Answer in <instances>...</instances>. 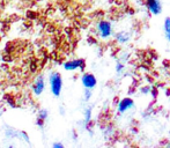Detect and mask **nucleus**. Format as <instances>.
Returning a JSON list of instances; mask_svg holds the SVG:
<instances>
[{"label": "nucleus", "instance_id": "obj_9", "mask_svg": "<svg viewBox=\"0 0 170 148\" xmlns=\"http://www.w3.org/2000/svg\"><path fill=\"white\" fill-rule=\"evenodd\" d=\"M46 117H48V111L46 110H41L39 112H38V118H41V119H44L45 120L46 119Z\"/></svg>", "mask_w": 170, "mask_h": 148}, {"label": "nucleus", "instance_id": "obj_18", "mask_svg": "<svg viewBox=\"0 0 170 148\" xmlns=\"http://www.w3.org/2000/svg\"><path fill=\"white\" fill-rule=\"evenodd\" d=\"M46 27H49V31H51V33H52V31L54 30V29H53V27H52V26H46Z\"/></svg>", "mask_w": 170, "mask_h": 148}, {"label": "nucleus", "instance_id": "obj_5", "mask_svg": "<svg viewBox=\"0 0 170 148\" xmlns=\"http://www.w3.org/2000/svg\"><path fill=\"white\" fill-rule=\"evenodd\" d=\"M44 88H45V82H44V78H43V75L37 76L34 82V87H33L34 93L36 95H41L42 93H43V90H44Z\"/></svg>", "mask_w": 170, "mask_h": 148}, {"label": "nucleus", "instance_id": "obj_4", "mask_svg": "<svg viewBox=\"0 0 170 148\" xmlns=\"http://www.w3.org/2000/svg\"><path fill=\"white\" fill-rule=\"evenodd\" d=\"M98 31L103 38L109 37L111 35V24L108 21H101L98 23Z\"/></svg>", "mask_w": 170, "mask_h": 148}, {"label": "nucleus", "instance_id": "obj_7", "mask_svg": "<svg viewBox=\"0 0 170 148\" xmlns=\"http://www.w3.org/2000/svg\"><path fill=\"white\" fill-rule=\"evenodd\" d=\"M133 106V101L131 99H124L121 102H119V112L129 110Z\"/></svg>", "mask_w": 170, "mask_h": 148}, {"label": "nucleus", "instance_id": "obj_2", "mask_svg": "<svg viewBox=\"0 0 170 148\" xmlns=\"http://www.w3.org/2000/svg\"><path fill=\"white\" fill-rule=\"evenodd\" d=\"M86 66V63L83 59H75V60H70L66 61L64 64V69L66 71H74V69H83Z\"/></svg>", "mask_w": 170, "mask_h": 148}, {"label": "nucleus", "instance_id": "obj_8", "mask_svg": "<svg viewBox=\"0 0 170 148\" xmlns=\"http://www.w3.org/2000/svg\"><path fill=\"white\" fill-rule=\"evenodd\" d=\"M164 33H166L168 41L170 42V18H167L164 21Z\"/></svg>", "mask_w": 170, "mask_h": 148}, {"label": "nucleus", "instance_id": "obj_17", "mask_svg": "<svg viewBox=\"0 0 170 148\" xmlns=\"http://www.w3.org/2000/svg\"><path fill=\"white\" fill-rule=\"evenodd\" d=\"M4 60L11 61V60H12V57H11V56H9V54H5V57H4Z\"/></svg>", "mask_w": 170, "mask_h": 148}, {"label": "nucleus", "instance_id": "obj_1", "mask_svg": "<svg viewBox=\"0 0 170 148\" xmlns=\"http://www.w3.org/2000/svg\"><path fill=\"white\" fill-rule=\"evenodd\" d=\"M50 87L51 91L54 96H59L61 93V88H63V80L59 73H52L50 75Z\"/></svg>", "mask_w": 170, "mask_h": 148}, {"label": "nucleus", "instance_id": "obj_13", "mask_svg": "<svg viewBox=\"0 0 170 148\" xmlns=\"http://www.w3.org/2000/svg\"><path fill=\"white\" fill-rule=\"evenodd\" d=\"M90 120V109L86 110V123H88Z\"/></svg>", "mask_w": 170, "mask_h": 148}, {"label": "nucleus", "instance_id": "obj_14", "mask_svg": "<svg viewBox=\"0 0 170 148\" xmlns=\"http://www.w3.org/2000/svg\"><path fill=\"white\" fill-rule=\"evenodd\" d=\"M44 122H45L44 119H41V118L37 117V125H38V126H41V127H42V126L44 125Z\"/></svg>", "mask_w": 170, "mask_h": 148}, {"label": "nucleus", "instance_id": "obj_3", "mask_svg": "<svg viewBox=\"0 0 170 148\" xmlns=\"http://www.w3.org/2000/svg\"><path fill=\"white\" fill-rule=\"evenodd\" d=\"M81 81H82L83 86L86 88H88V89L94 88L95 86H96V84H97L96 78H95L93 74H90V73H85L82 75V78H81Z\"/></svg>", "mask_w": 170, "mask_h": 148}, {"label": "nucleus", "instance_id": "obj_16", "mask_svg": "<svg viewBox=\"0 0 170 148\" xmlns=\"http://www.w3.org/2000/svg\"><path fill=\"white\" fill-rule=\"evenodd\" d=\"M90 95H91V94H90V90H89V89L87 88V90H86V100L89 99V97H90Z\"/></svg>", "mask_w": 170, "mask_h": 148}, {"label": "nucleus", "instance_id": "obj_11", "mask_svg": "<svg viewBox=\"0 0 170 148\" xmlns=\"http://www.w3.org/2000/svg\"><path fill=\"white\" fill-rule=\"evenodd\" d=\"M36 13H35V12H33V11H28L27 12V18H28V19H30V20H35L36 19Z\"/></svg>", "mask_w": 170, "mask_h": 148}, {"label": "nucleus", "instance_id": "obj_10", "mask_svg": "<svg viewBox=\"0 0 170 148\" xmlns=\"http://www.w3.org/2000/svg\"><path fill=\"white\" fill-rule=\"evenodd\" d=\"M15 49V46H14V43H7V46H6V52L7 53H11L14 51Z\"/></svg>", "mask_w": 170, "mask_h": 148}, {"label": "nucleus", "instance_id": "obj_6", "mask_svg": "<svg viewBox=\"0 0 170 148\" xmlns=\"http://www.w3.org/2000/svg\"><path fill=\"white\" fill-rule=\"evenodd\" d=\"M147 6L149 8V11L155 15L160 14L162 11V5H161L160 0H147Z\"/></svg>", "mask_w": 170, "mask_h": 148}, {"label": "nucleus", "instance_id": "obj_12", "mask_svg": "<svg viewBox=\"0 0 170 148\" xmlns=\"http://www.w3.org/2000/svg\"><path fill=\"white\" fill-rule=\"evenodd\" d=\"M36 69H37V65H36V60H33V61H31V65H30V69L33 71V72H35V71H36Z\"/></svg>", "mask_w": 170, "mask_h": 148}, {"label": "nucleus", "instance_id": "obj_15", "mask_svg": "<svg viewBox=\"0 0 170 148\" xmlns=\"http://www.w3.org/2000/svg\"><path fill=\"white\" fill-rule=\"evenodd\" d=\"M63 147H64V145L63 144H57V142L56 144H53V148H63Z\"/></svg>", "mask_w": 170, "mask_h": 148}]
</instances>
